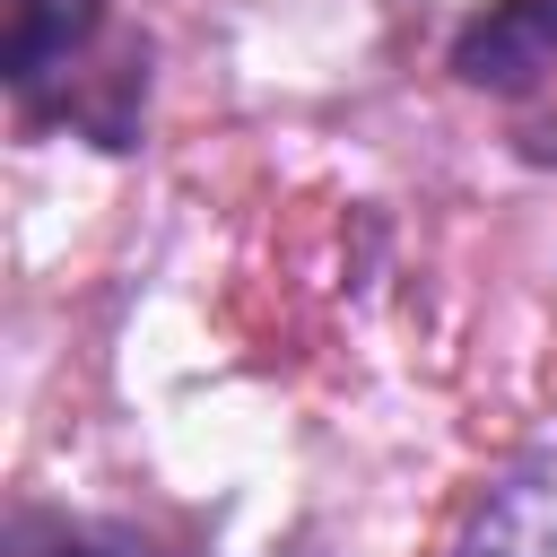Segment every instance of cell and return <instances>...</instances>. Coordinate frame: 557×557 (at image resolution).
<instances>
[{
	"label": "cell",
	"mask_w": 557,
	"mask_h": 557,
	"mask_svg": "<svg viewBox=\"0 0 557 557\" xmlns=\"http://www.w3.org/2000/svg\"><path fill=\"white\" fill-rule=\"evenodd\" d=\"M557 61V0H487V17L461 26L453 70L470 87H531Z\"/></svg>",
	"instance_id": "6da1fadb"
},
{
	"label": "cell",
	"mask_w": 557,
	"mask_h": 557,
	"mask_svg": "<svg viewBox=\"0 0 557 557\" xmlns=\"http://www.w3.org/2000/svg\"><path fill=\"white\" fill-rule=\"evenodd\" d=\"M453 557H557V453L496 479Z\"/></svg>",
	"instance_id": "7a4b0ae2"
},
{
	"label": "cell",
	"mask_w": 557,
	"mask_h": 557,
	"mask_svg": "<svg viewBox=\"0 0 557 557\" xmlns=\"http://www.w3.org/2000/svg\"><path fill=\"white\" fill-rule=\"evenodd\" d=\"M87 35H96V0H9V52H0L9 87L35 104V96L78 61Z\"/></svg>",
	"instance_id": "3957f363"
},
{
	"label": "cell",
	"mask_w": 557,
	"mask_h": 557,
	"mask_svg": "<svg viewBox=\"0 0 557 557\" xmlns=\"http://www.w3.org/2000/svg\"><path fill=\"white\" fill-rule=\"evenodd\" d=\"M26 557H148L131 531H52L44 548H26Z\"/></svg>",
	"instance_id": "277c9868"
}]
</instances>
